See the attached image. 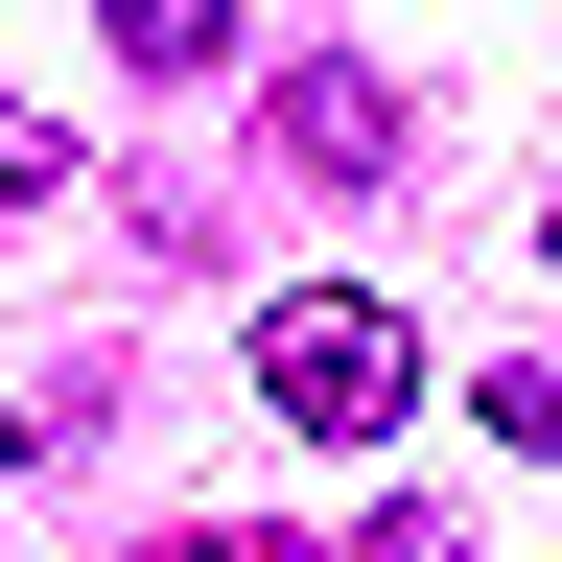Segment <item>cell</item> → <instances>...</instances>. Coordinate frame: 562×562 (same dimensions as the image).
I'll list each match as a JSON object with an SVG mask.
<instances>
[{
  "instance_id": "cell-1",
  "label": "cell",
  "mask_w": 562,
  "mask_h": 562,
  "mask_svg": "<svg viewBox=\"0 0 562 562\" xmlns=\"http://www.w3.org/2000/svg\"><path fill=\"white\" fill-rule=\"evenodd\" d=\"M258 422H305V446H398L422 422V328L375 281H281L258 305Z\"/></svg>"
},
{
  "instance_id": "cell-2",
  "label": "cell",
  "mask_w": 562,
  "mask_h": 562,
  "mask_svg": "<svg viewBox=\"0 0 562 562\" xmlns=\"http://www.w3.org/2000/svg\"><path fill=\"white\" fill-rule=\"evenodd\" d=\"M258 140H281L305 188H398V94H375L351 47H305V70H281V94H258Z\"/></svg>"
},
{
  "instance_id": "cell-3",
  "label": "cell",
  "mask_w": 562,
  "mask_h": 562,
  "mask_svg": "<svg viewBox=\"0 0 562 562\" xmlns=\"http://www.w3.org/2000/svg\"><path fill=\"white\" fill-rule=\"evenodd\" d=\"M94 47H117V70H165V94H211V70L258 47V0H94Z\"/></svg>"
},
{
  "instance_id": "cell-4",
  "label": "cell",
  "mask_w": 562,
  "mask_h": 562,
  "mask_svg": "<svg viewBox=\"0 0 562 562\" xmlns=\"http://www.w3.org/2000/svg\"><path fill=\"white\" fill-rule=\"evenodd\" d=\"M47 188H70V117H24V94H0V235H24Z\"/></svg>"
},
{
  "instance_id": "cell-5",
  "label": "cell",
  "mask_w": 562,
  "mask_h": 562,
  "mask_svg": "<svg viewBox=\"0 0 562 562\" xmlns=\"http://www.w3.org/2000/svg\"><path fill=\"white\" fill-rule=\"evenodd\" d=\"M351 562H469V516H446V492H375V516H351Z\"/></svg>"
},
{
  "instance_id": "cell-6",
  "label": "cell",
  "mask_w": 562,
  "mask_h": 562,
  "mask_svg": "<svg viewBox=\"0 0 562 562\" xmlns=\"http://www.w3.org/2000/svg\"><path fill=\"white\" fill-rule=\"evenodd\" d=\"M492 446H539V469H562V375H539V351L492 375Z\"/></svg>"
},
{
  "instance_id": "cell-7",
  "label": "cell",
  "mask_w": 562,
  "mask_h": 562,
  "mask_svg": "<svg viewBox=\"0 0 562 562\" xmlns=\"http://www.w3.org/2000/svg\"><path fill=\"white\" fill-rule=\"evenodd\" d=\"M140 562H281V539H140Z\"/></svg>"
},
{
  "instance_id": "cell-8",
  "label": "cell",
  "mask_w": 562,
  "mask_h": 562,
  "mask_svg": "<svg viewBox=\"0 0 562 562\" xmlns=\"http://www.w3.org/2000/svg\"><path fill=\"white\" fill-rule=\"evenodd\" d=\"M0 492H24V422H0Z\"/></svg>"
},
{
  "instance_id": "cell-9",
  "label": "cell",
  "mask_w": 562,
  "mask_h": 562,
  "mask_svg": "<svg viewBox=\"0 0 562 562\" xmlns=\"http://www.w3.org/2000/svg\"><path fill=\"white\" fill-rule=\"evenodd\" d=\"M539 235H562V188H539Z\"/></svg>"
}]
</instances>
